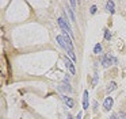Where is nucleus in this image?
Masks as SVG:
<instances>
[{
  "label": "nucleus",
  "mask_w": 126,
  "mask_h": 119,
  "mask_svg": "<svg viewBox=\"0 0 126 119\" xmlns=\"http://www.w3.org/2000/svg\"><path fill=\"white\" fill-rule=\"evenodd\" d=\"M96 12V5H92L91 7V14H95Z\"/></svg>",
  "instance_id": "nucleus-14"
},
{
  "label": "nucleus",
  "mask_w": 126,
  "mask_h": 119,
  "mask_svg": "<svg viewBox=\"0 0 126 119\" xmlns=\"http://www.w3.org/2000/svg\"><path fill=\"white\" fill-rule=\"evenodd\" d=\"M69 4H71V5H72V10H73V11H75V8H76V5H77V1H75V0H72V1H71V3H69Z\"/></svg>",
  "instance_id": "nucleus-13"
},
{
  "label": "nucleus",
  "mask_w": 126,
  "mask_h": 119,
  "mask_svg": "<svg viewBox=\"0 0 126 119\" xmlns=\"http://www.w3.org/2000/svg\"><path fill=\"white\" fill-rule=\"evenodd\" d=\"M57 42L60 43V46L66 51V53H69V49H68V46H66V42H65V38H64V35H57Z\"/></svg>",
  "instance_id": "nucleus-3"
},
{
  "label": "nucleus",
  "mask_w": 126,
  "mask_h": 119,
  "mask_svg": "<svg viewBox=\"0 0 126 119\" xmlns=\"http://www.w3.org/2000/svg\"><path fill=\"white\" fill-rule=\"evenodd\" d=\"M119 115H121V118H122V119H126V114H123V112H121V114H119Z\"/></svg>",
  "instance_id": "nucleus-16"
},
{
  "label": "nucleus",
  "mask_w": 126,
  "mask_h": 119,
  "mask_svg": "<svg viewBox=\"0 0 126 119\" xmlns=\"http://www.w3.org/2000/svg\"><path fill=\"white\" fill-rule=\"evenodd\" d=\"M104 38H106V39H111V34H110V31L109 30H104Z\"/></svg>",
  "instance_id": "nucleus-12"
},
{
  "label": "nucleus",
  "mask_w": 126,
  "mask_h": 119,
  "mask_svg": "<svg viewBox=\"0 0 126 119\" xmlns=\"http://www.w3.org/2000/svg\"><path fill=\"white\" fill-rule=\"evenodd\" d=\"M103 66L104 68H107V66H110L111 65V57H109V56H104V58H103Z\"/></svg>",
  "instance_id": "nucleus-8"
},
{
  "label": "nucleus",
  "mask_w": 126,
  "mask_h": 119,
  "mask_svg": "<svg viewBox=\"0 0 126 119\" xmlns=\"http://www.w3.org/2000/svg\"><path fill=\"white\" fill-rule=\"evenodd\" d=\"M94 53L95 54H100L102 53V45L100 43H96L95 47H94Z\"/></svg>",
  "instance_id": "nucleus-10"
},
{
  "label": "nucleus",
  "mask_w": 126,
  "mask_h": 119,
  "mask_svg": "<svg viewBox=\"0 0 126 119\" xmlns=\"http://www.w3.org/2000/svg\"><path fill=\"white\" fill-rule=\"evenodd\" d=\"M64 61H65V66L68 68L69 73H71V74H75V73H76V69H75V66H73V62L69 61L68 57H64Z\"/></svg>",
  "instance_id": "nucleus-2"
},
{
  "label": "nucleus",
  "mask_w": 126,
  "mask_h": 119,
  "mask_svg": "<svg viewBox=\"0 0 126 119\" xmlns=\"http://www.w3.org/2000/svg\"><path fill=\"white\" fill-rule=\"evenodd\" d=\"M81 116H83V112H79L77 116H76V119H81Z\"/></svg>",
  "instance_id": "nucleus-15"
},
{
  "label": "nucleus",
  "mask_w": 126,
  "mask_h": 119,
  "mask_svg": "<svg viewBox=\"0 0 126 119\" xmlns=\"http://www.w3.org/2000/svg\"><path fill=\"white\" fill-rule=\"evenodd\" d=\"M83 108L84 110L88 108V91H84V95H83Z\"/></svg>",
  "instance_id": "nucleus-5"
},
{
  "label": "nucleus",
  "mask_w": 126,
  "mask_h": 119,
  "mask_svg": "<svg viewBox=\"0 0 126 119\" xmlns=\"http://www.w3.org/2000/svg\"><path fill=\"white\" fill-rule=\"evenodd\" d=\"M110 119H118V118H117V115H111V118H110Z\"/></svg>",
  "instance_id": "nucleus-17"
},
{
  "label": "nucleus",
  "mask_w": 126,
  "mask_h": 119,
  "mask_svg": "<svg viewBox=\"0 0 126 119\" xmlns=\"http://www.w3.org/2000/svg\"><path fill=\"white\" fill-rule=\"evenodd\" d=\"M68 14H69V16H71V20H72V22L76 20V18H75V14H73V10H72V8H68Z\"/></svg>",
  "instance_id": "nucleus-11"
},
{
  "label": "nucleus",
  "mask_w": 126,
  "mask_h": 119,
  "mask_svg": "<svg viewBox=\"0 0 126 119\" xmlns=\"http://www.w3.org/2000/svg\"><path fill=\"white\" fill-rule=\"evenodd\" d=\"M63 99H64V102H65V104L68 105L69 108H72V107H73V104H75L73 99H71V97H66V96H63Z\"/></svg>",
  "instance_id": "nucleus-7"
},
{
  "label": "nucleus",
  "mask_w": 126,
  "mask_h": 119,
  "mask_svg": "<svg viewBox=\"0 0 126 119\" xmlns=\"http://www.w3.org/2000/svg\"><path fill=\"white\" fill-rule=\"evenodd\" d=\"M112 104H114L112 97H106V100H104V110L110 111V110H111V107H112Z\"/></svg>",
  "instance_id": "nucleus-4"
},
{
  "label": "nucleus",
  "mask_w": 126,
  "mask_h": 119,
  "mask_svg": "<svg viewBox=\"0 0 126 119\" xmlns=\"http://www.w3.org/2000/svg\"><path fill=\"white\" fill-rule=\"evenodd\" d=\"M58 26L61 27V30L64 31V34H68V32H71V27H69L68 20H66V19L58 18Z\"/></svg>",
  "instance_id": "nucleus-1"
},
{
  "label": "nucleus",
  "mask_w": 126,
  "mask_h": 119,
  "mask_svg": "<svg viewBox=\"0 0 126 119\" xmlns=\"http://www.w3.org/2000/svg\"><path fill=\"white\" fill-rule=\"evenodd\" d=\"M115 88H117V84H115L114 81H111V83L109 84V87H107V93H110V92H112Z\"/></svg>",
  "instance_id": "nucleus-9"
},
{
  "label": "nucleus",
  "mask_w": 126,
  "mask_h": 119,
  "mask_svg": "<svg viewBox=\"0 0 126 119\" xmlns=\"http://www.w3.org/2000/svg\"><path fill=\"white\" fill-rule=\"evenodd\" d=\"M114 7H115V4H114V1H107L106 3V10L109 11V12H111V14H114Z\"/></svg>",
  "instance_id": "nucleus-6"
}]
</instances>
